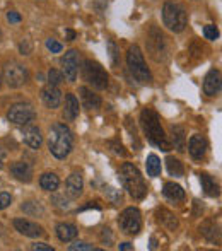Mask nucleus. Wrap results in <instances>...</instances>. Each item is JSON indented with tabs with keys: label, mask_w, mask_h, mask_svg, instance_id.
I'll list each match as a JSON object with an SVG mask.
<instances>
[{
	"label": "nucleus",
	"mask_w": 222,
	"mask_h": 251,
	"mask_svg": "<svg viewBox=\"0 0 222 251\" xmlns=\"http://www.w3.org/2000/svg\"><path fill=\"white\" fill-rule=\"evenodd\" d=\"M140 123H142V128L147 135V140H149L152 146L159 147V149L164 152H169L173 149L171 142L168 140L166 132H164V128L161 126L159 115H157L154 109H150V108L142 109V113H140Z\"/></svg>",
	"instance_id": "obj_1"
},
{
	"label": "nucleus",
	"mask_w": 222,
	"mask_h": 251,
	"mask_svg": "<svg viewBox=\"0 0 222 251\" xmlns=\"http://www.w3.org/2000/svg\"><path fill=\"white\" fill-rule=\"evenodd\" d=\"M74 146V135L70 128L63 123H55L50 128L48 137V149L56 159H65L70 154Z\"/></svg>",
	"instance_id": "obj_2"
},
{
	"label": "nucleus",
	"mask_w": 222,
	"mask_h": 251,
	"mask_svg": "<svg viewBox=\"0 0 222 251\" xmlns=\"http://www.w3.org/2000/svg\"><path fill=\"white\" fill-rule=\"evenodd\" d=\"M120 179H122L125 190L130 193V197L135 200H142L147 195V185L144 181V176L140 171L130 162H123L120 168Z\"/></svg>",
	"instance_id": "obj_3"
},
{
	"label": "nucleus",
	"mask_w": 222,
	"mask_h": 251,
	"mask_svg": "<svg viewBox=\"0 0 222 251\" xmlns=\"http://www.w3.org/2000/svg\"><path fill=\"white\" fill-rule=\"evenodd\" d=\"M163 21L164 26L173 33H181L188 24V16L183 5L176 2H166L163 7Z\"/></svg>",
	"instance_id": "obj_4"
},
{
	"label": "nucleus",
	"mask_w": 222,
	"mask_h": 251,
	"mask_svg": "<svg viewBox=\"0 0 222 251\" xmlns=\"http://www.w3.org/2000/svg\"><path fill=\"white\" fill-rule=\"evenodd\" d=\"M126 63H128L130 72H132V75L135 77L137 82H140V84L152 82V74H150V70L147 69L144 55L137 45L130 47L128 53H126Z\"/></svg>",
	"instance_id": "obj_5"
},
{
	"label": "nucleus",
	"mask_w": 222,
	"mask_h": 251,
	"mask_svg": "<svg viewBox=\"0 0 222 251\" xmlns=\"http://www.w3.org/2000/svg\"><path fill=\"white\" fill-rule=\"evenodd\" d=\"M82 74H84V79L93 87H96V89H106L108 87V79L110 77H108L106 70L103 69L101 63L93 62V60H86L84 62Z\"/></svg>",
	"instance_id": "obj_6"
},
{
	"label": "nucleus",
	"mask_w": 222,
	"mask_h": 251,
	"mask_svg": "<svg viewBox=\"0 0 222 251\" xmlns=\"http://www.w3.org/2000/svg\"><path fill=\"white\" fill-rule=\"evenodd\" d=\"M147 48L156 62H164L168 58V43L164 34L157 27H152L147 34Z\"/></svg>",
	"instance_id": "obj_7"
},
{
	"label": "nucleus",
	"mask_w": 222,
	"mask_h": 251,
	"mask_svg": "<svg viewBox=\"0 0 222 251\" xmlns=\"http://www.w3.org/2000/svg\"><path fill=\"white\" fill-rule=\"evenodd\" d=\"M29 72L27 69L19 62H9L3 67V80L9 87H21L27 82Z\"/></svg>",
	"instance_id": "obj_8"
},
{
	"label": "nucleus",
	"mask_w": 222,
	"mask_h": 251,
	"mask_svg": "<svg viewBox=\"0 0 222 251\" xmlns=\"http://www.w3.org/2000/svg\"><path fill=\"white\" fill-rule=\"evenodd\" d=\"M118 226L125 234H137L142 227V217H140L139 208L135 207H128L120 214L118 217Z\"/></svg>",
	"instance_id": "obj_9"
},
{
	"label": "nucleus",
	"mask_w": 222,
	"mask_h": 251,
	"mask_svg": "<svg viewBox=\"0 0 222 251\" xmlns=\"http://www.w3.org/2000/svg\"><path fill=\"white\" fill-rule=\"evenodd\" d=\"M34 116H36V113L29 102H16L10 106L9 113H7V118L14 125H27L29 122H33Z\"/></svg>",
	"instance_id": "obj_10"
},
{
	"label": "nucleus",
	"mask_w": 222,
	"mask_h": 251,
	"mask_svg": "<svg viewBox=\"0 0 222 251\" xmlns=\"http://www.w3.org/2000/svg\"><path fill=\"white\" fill-rule=\"evenodd\" d=\"M62 70L63 77H65L69 82H75L77 74H79V51L70 50L62 56Z\"/></svg>",
	"instance_id": "obj_11"
},
{
	"label": "nucleus",
	"mask_w": 222,
	"mask_h": 251,
	"mask_svg": "<svg viewBox=\"0 0 222 251\" xmlns=\"http://www.w3.org/2000/svg\"><path fill=\"white\" fill-rule=\"evenodd\" d=\"M14 227L27 238H38V236L43 234V227L38 226L36 222L27 221V219H14Z\"/></svg>",
	"instance_id": "obj_12"
},
{
	"label": "nucleus",
	"mask_w": 222,
	"mask_h": 251,
	"mask_svg": "<svg viewBox=\"0 0 222 251\" xmlns=\"http://www.w3.org/2000/svg\"><path fill=\"white\" fill-rule=\"evenodd\" d=\"M221 72L217 69L210 70L205 75V80H203V93L207 96H217L221 93Z\"/></svg>",
	"instance_id": "obj_13"
},
{
	"label": "nucleus",
	"mask_w": 222,
	"mask_h": 251,
	"mask_svg": "<svg viewBox=\"0 0 222 251\" xmlns=\"http://www.w3.org/2000/svg\"><path fill=\"white\" fill-rule=\"evenodd\" d=\"M10 175L23 183H29L33 179V168L26 161H17L10 164Z\"/></svg>",
	"instance_id": "obj_14"
},
{
	"label": "nucleus",
	"mask_w": 222,
	"mask_h": 251,
	"mask_svg": "<svg viewBox=\"0 0 222 251\" xmlns=\"http://www.w3.org/2000/svg\"><path fill=\"white\" fill-rule=\"evenodd\" d=\"M67 193H69L70 199H79L82 195V188H84V181H82V176L79 173H74L67 178Z\"/></svg>",
	"instance_id": "obj_15"
},
{
	"label": "nucleus",
	"mask_w": 222,
	"mask_h": 251,
	"mask_svg": "<svg viewBox=\"0 0 222 251\" xmlns=\"http://www.w3.org/2000/svg\"><path fill=\"white\" fill-rule=\"evenodd\" d=\"M188 151H190V155L193 159H202L207 152V140L203 139L202 135H193L188 142Z\"/></svg>",
	"instance_id": "obj_16"
},
{
	"label": "nucleus",
	"mask_w": 222,
	"mask_h": 251,
	"mask_svg": "<svg viewBox=\"0 0 222 251\" xmlns=\"http://www.w3.org/2000/svg\"><path fill=\"white\" fill-rule=\"evenodd\" d=\"M41 96H43L45 104H47L48 108H51V109L58 108L60 102H62V93L58 91V87L51 86V84H48V86L45 87L43 93H41Z\"/></svg>",
	"instance_id": "obj_17"
},
{
	"label": "nucleus",
	"mask_w": 222,
	"mask_h": 251,
	"mask_svg": "<svg viewBox=\"0 0 222 251\" xmlns=\"http://www.w3.org/2000/svg\"><path fill=\"white\" fill-rule=\"evenodd\" d=\"M79 116V100L75 98V94L69 93L65 96V108H63V118L67 122H74Z\"/></svg>",
	"instance_id": "obj_18"
},
{
	"label": "nucleus",
	"mask_w": 222,
	"mask_h": 251,
	"mask_svg": "<svg viewBox=\"0 0 222 251\" xmlns=\"http://www.w3.org/2000/svg\"><path fill=\"white\" fill-rule=\"evenodd\" d=\"M23 139L31 149H40L43 144V137H41L40 128H36V126H26L23 130Z\"/></svg>",
	"instance_id": "obj_19"
},
{
	"label": "nucleus",
	"mask_w": 222,
	"mask_h": 251,
	"mask_svg": "<svg viewBox=\"0 0 222 251\" xmlns=\"http://www.w3.org/2000/svg\"><path fill=\"white\" fill-rule=\"evenodd\" d=\"M200 234L203 238H207L210 243H219L221 241V231H219V226L216 224V221L209 219L205 221L202 226H200Z\"/></svg>",
	"instance_id": "obj_20"
},
{
	"label": "nucleus",
	"mask_w": 222,
	"mask_h": 251,
	"mask_svg": "<svg viewBox=\"0 0 222 251\" xmlns=\"http://www.w3.org/2000/svg\"><path fill=\"white\" fill-rule=\"evenodd\" d=\"M79 93H80V100H82L84 108H87V109L101 108V98L98 96L96 93H93V91L87 89V87H79Z\"/></svg>",
	"instance_id": "obj_21"
},
{
	"label": "nucleus",
	"mask_w": 222,
	"mask_h": 251,
	"mask_svg": "<svg viewBox=\"0 0 222 251\" xmlns=\"http://www.w3.org/2000/svg\"><path fill=\"white\" fill-rule=\"evenodd\" d=\"M56 236H58L60 241L69 243V241H72V239L77 238V227L74 224L62 222V224L56 226Z\"/></svg>",
	"instance_id": "obj_22"
},
{
	"label": "nucleus",
	"mask_w": 222,
	"mask_h": 251,
	"mask_svg": "<svg viewBox=\"0 0 222 251\" xmlns=\"http://www.w3.org/2000/svg\"><path fill=\"white\" fill-rule=\"evenodd\" d=\"M157 222H159L161 226H164V227L171 229V231H174L176 227H178V221H176L174 214L173 212H169L168 208H157Z\"/></svg>",
	"instance_id": "obj_23"
},
{
	"label": "nucleus",
	"mask_w": 222,
	"mask_h": 251,
	"mask_svg": "<svg viewBox=\"0 0 222 251\" xmlns=\"http://www.w3.org/2000/svg\"><path fill=\"white\" fill-rule=\"evenodd\" d=\"M173 133V144H174V149L178 152L186 151V137H185V128L181 125H173L171 126Z\"/></svg>",
	"instance_id": "obj_24"
},
{
	"label": "nucleus",
	"mask_w": 222,
	"mask_h": 251,
	"mask_svg": "<svg viewBox=\"0 0 222 251\" xmlns=\"http://www.w3.org/2000/svg\"><path fill=\"white\" fill-rule=\"evenodd\" d=\"M163 193L166 199L173 200V201H179V200L185 199V190H183L179 185H176V183H166Z\"/></svg>",
	"instance_id": "obj_25"
},
{
	"label": "nucleus",
	"mask_w": 222,
	"mask_h": 251,
	"mask_svg": "<svg viewBox=\"0 0 222 251\" xmlns=\"http://www.w3.org/2000/svg\"><path fill=\"white\" fill-rule=\"evenodd\" d=\"M200 183H202V190L205 192V195L219 197V186H217V183L214 181V179L210 178L209 175L202 173V175H200Z\"/></svg>",
	"instance_id": "obj_26"
},
{
	"label": "nucleus",
	"mask_w": 222,
	"mask_h": 251,
	"mask_svg": "<svg viewBox=\"0 0 222 251\" xmlns=\"http://www.w3.org/2000/svg\"><path fill=\"white\" fill-rule=\"evenodd\" d=\"M40 185H41V188L47 190V192H55L60 185V179L55 173H45L40 178Z\"/></svg>",
	"instance_id": "obj_27"
},
{
	"label": "nucleus",
	"mask_w": 222,
	"mask_h": 251,
	"mask_svg": "<svg viewBox=\"0 0 222 251\" xmlns=\"http://www.w3.org/2000/svg\"><path fill=\"white\" fill-rule=\"evenodd\" d=\"M146 166H147V175L152 176V178H157L161 175V161L156 154H150L147 155V161H146Z\"/></svg>",
	"instance_id": "obj_28"
},
{
	"label": "nucleus",
	"mask_w": 222,
	"mask_h": 251,
	"mask_svg": "<svg viewBox=\"0 0 222 251\" xmlns=\"http://www.w3.org/2000/svg\"><path fill=\"white\" fill-rule=\"evenodd\" d=\"M166 166H168V171L171 176H176V178H179V176H183V173H185V169H183V164L179 159H174V157H168L166 159Z\"/></svg>",
	"instance_id": "obj_29"
},
{
	"label": "nucleus",
	"mask_w": 222,
	"mask_h": 251,
	"mask_svg": "<svg viewBox=\"0 0 222 251\" xmlns=\"http://www.w3.org/2000/svg\"><path fill=\"white\" fill-rule=\"evenodd\" d=\"M23 210L33 217H41L45 214V208L40 205V201H26V203H23Z\"/></svg>",
	"instance_id": "obj_30"
},
{
	"label": "nucleus",
	"mask_w": 222,
	"mask_h": 251,
	"mask_svg": "<svg viewBox=\"0 0 222 251\" xmlns=\"http://www.w3.org/2000/svg\"><path fill=\"white\" fill-rule=\"evenodd\" d=\"M104 195L108 197V200L111 201V203H115V205H118V203H122V193L118 192V190H115V188H111V186H104Z\"/></svg>",
	"instance_id": "obj_31"
},
{
	"label": "nucleus",
	"mask_w": 222,
	"mask_h": 251,
	"mask_svg": "<svg viewBox=\"0 0 222 251\" xmlns=\"http://www.w3.org/2000/svg\"><path fill=\"white\" fill-rule=\"evenodd\" d=\"M108 51H110V58H111V63L113 67H118L120 63V53H118V48H116L115 41H108Z\"/></svg>",
	"instance_id": "obj_32"
},
{
	"label": "nucleus",
	"mask_w": 222,
	"mask_h": 251,
	"mask_svg": "<svg viewBox=\"0 0 222 251\" xmlns=\"http://www.w3.org/2000/svg\"><path fill=\"white\" fill-rule=\"evenodd\" d=\"M69 250L70 251H99L98 248H94L93 245H89V243H82V241H77V243H74V245H70L69 246Z\"/></svg>",
	"instance_id": "obj_33"
},
{
	"label": "nucleus",
	"mask_w": 222,
	"mask_h": 251,
	"mask_svg": "<svg viewBox=\"0 0 222 251\" xmlns=\"http://www.w3.org/2000/svg\"><path fill=\"white\" fill-rule=\"evenodd\" d=\"M62 80H63L62 72H58V70H55V69H51L50 72H48V84H51V86H58Z\"/></svg>",
	"instance_id": "obj_34"
},
{
	"label": "nucleus",
	"mask_w": 222,
	"mask_h": 251,
	"mask_svg": "<svg viewBox=\"0 0 222 251\" xmlns=\"http://www.w3.org/2000/svg\"><path fill=\"white\" fill-rule=\"evenodd\" d=\"M203 36H205L207 40H210V41H216L217 38H219V31H217L216 26L209 24V26L203 27Z\"/></svg>",
	"instance_id": "obj_35"
},
{
	"label": "nucleus",
	"mask_w": 222,
	"mask_h": 251,
	"mask_svg": "<svg viewBox=\"0 0 222 251\" xmlns=\"http://www.w3.org/2000/svg\"><path fill=\"white\" fill-rule=\"evenodd\" d=\"M53 203L56 205L58 208H62V210H69L70 208V203H69V200L65 199V197H62V195H53Z\"/></svg>",
	"instance_id": "obj_36"
},
{
	"label": "nucleus",
	"mask_w": 222,
	"mask_h": 251,
	"mask_svg": "<svg viewBox=\"0 0 222 251\" xmlns=\"http://www.w3.org/2000/svg\"><path fill=\"white\" fill-rule=\"evenodd\" d=\"M47 48L51 53H60L63 47H62V43H58L56 40H51V38H50V40H47Z\"/></svg>",
	"instance_id": "obj_37"
},
{
	"label": "nucleus",
	"mask_w": 222,
	"mask_h": 251,
	"mask_svg": "<svg viewBox=\"0 0 222 251\" xmlns=\"http://www.w3.org/2000/svg\"><path fill=\"white\" fill-rule=\"evenodd\" d=\"M10 201H12V197H10L9 193H0V210L9 207Z\"/></svg>",
	"instance_id": "obj_38"
},
{
	"label": "nucleus",
	"mask_w": 222,
	"mask_h": 251,
	"mask_svg": "<svg viewBox=\"0 0 222 251\" xmlns=\"http://www.w3.org/2000/svg\"><path fill=\"white\" fill-rule=\"evenodd\" d=\"M19 50H21L23 55H29V53L33 51V45H31L29 40H24L23 43L19 45Z\"/></svg>",
	"instance_id": "obj_39"
},
{
	"label": "nucleus",
	"mask_w": 222,
	"mask_h": 251,
	"mask_svg": "<svg viewBox=\"0 0 222 251\" xmlns=\"http://www.w3.org/2000/svg\"><path fill=\"white\" fill-rule=\"evenodd\" d=\"M7 21H9L10 24H17V23H21V16H19V12H16V10H10V12L7 14Z\"/></svg>",
	"instance_id": "obj_40"
},
{
	"label": "nucleus",
	"mask_w": 222,
	"mask_h": 251,
	"mask_svg": "<svg viewBox=\"0 0 222 251\" xmlns=\"http://www.w3.org/2000/svg\"><path fill=\"white\" fill-rule=\"evenodd\" d=\"M31 250L34 251H53L50 245H45V243H34L33 246H31Z\"/></svg>",
	"instance_id": "obj_41"
},
{
	"label": "nucleus",
	"mask_w": 222,
	"mask_h": 251,
	"mask_svg": "<svg viewBox=\"0 0 222 251\" xmlns=\"http://www.w3.org/2000/svg\"><path fill=\"white\" fill-rule=\"evenodd\" d=\"M110 147H113V151H115L116 154H120V155L126 154V152L123 151V146H122V144H118V142H110Z\"/></svg>",
	"instance_id": "obj_42"
},
{
	"label": "nucleus",
	"mask_w": 222,
	"mask_h": 251,
	"mask_svg": "<svg viewBox=\"0 0 222 251\" xmlns=\"http://www.w3.org/2000/svg\"><path fill=\"white\" fill-rule=\"evenodd\" d=\"M118 248L120 250H133V246L130 245V243H123V245H120Z\"/></svg>",
	"instance_id": "obj_43"
},
{
	"label": "nucleus",
	"mask_w": 222,
	"mask_h": 251,
	"mask_svg": "<svg viewBox=\"0 0 222 251\" xmlns=\"http://www.w3.org/2000/svg\"><path fill=\"white\" fill-rule=\"evenodd\" d=\"M67 34H69V40H74V38H75V33H74V31H67Z\"/></svg>",
	"instance_id": "obj_44"
},
{
	"label": "nucleus",
	"mask_w": 222,
	"mask_h": 251,
	"mask_svg": "<svg viewBox=\"0 0 222 251\" xmlns=\"http://www.w3.org/2000/svg\"><path fill=\"white\" fill-rule=\"evenodd\" d=\"M0 86H2V75H0Z\"/></svg>",
	"instance_id": "obj_45"
},
{
	"label": "nucleus",
	"mask_w": 222,
	"mask_h": 251,
	"mask_svg": "<svg viewBox=\"0 0 222 251\" xmlns=\"http://www.w3.org/2000/svg\"><path fill=\"white\" fill-rule=\"evenodd\" d=\"M0 168H2V162H0Z\"/></svg>",
	"instance_id": "obj_46"
}]
</instances>
